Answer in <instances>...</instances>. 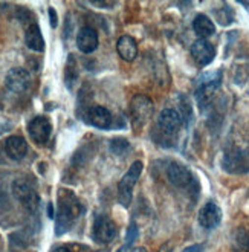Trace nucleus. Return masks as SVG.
<instances>
[{
  "mask_svg": "<svg viewBox=\"0 0 249 252\" xmlns=\"http://www.w3.org/2000/svg\"><path fill=\"white\" fill-rule=\"evenodd\" d=\"M81 213V205L77 196L72 191L60 189L58 194V206H57V219H55V232L62 235L67 232L72 225L75 223Z\"/></svg>",
  "mask_w": 249,
  "mask_h": 252,
  "instance_id": "obj_1",
  "label": "nucleus"
},
{
  "mask_svg": "<svg viewBox=\"0 0 249 252\" xmlns=\"http://www.w3.org/2000/svg\"><path fill=\"white\" fill-rule=\"evenodd\" d=\"M222 83V73L218 70L205 72L196 81V99L200 110H207L214 98V94L217 92L218 86Z\"/></svg>",
  "mask_w": 249,
  "mask_h": 252,
  "instance_id": "obj_2",
  "label": "nucleus"
},
{
  "mask_svg": "<svg viewBox=\"0 0 249 252\" xmlns=\"http://www.w3.org/2000/svg\"><path fill=\"white\" fill-rule=\"evenodd\" d=\"M182 127V116L179 112H176L174 109H164L159 113L157 118V135L156 138L157 142L167 145H171L174 138L178 136V133Z\"/></svg>",
  "mask_w": 249,
  "mask_h": 252,
  "instance_id": "obj_3",
  "label": "nucleus"
},
{
  "mask_svg": "<svg viewBox=\"0 0 249 252\" xmlns=\"http://www.w3.org/2000/svg\"><path fill=\"white\" fill-rule=\"evenodd\" d=\"M167 177L168 181L181 189H187L188 192H197L199 187H197V181L194 179L193 173L189 171L185 165L179 164V162H171L167 168Z\"/></svg>",
  "mask_w": 249,
  "mask_h": 252,
  "instance_id": "obj_4",
  "label": "nucleus"
},
{
  "mask_svg": "<svg viewBox=\"0 0 249 252\" xmlns=\"http://www.w3.org/2000/svg\"><path fill=\"white\" fill-rule=\"evenodd\" d=\"M144 170L142 162L136 160L131 164V167L127 170V173L123 176V179L118 185V202L123 206H128L131 202V196H133V188L141 177V173Z\"/></svg>",
  "mask_w": 249,
  "mask_h": 252,
  "instance_id": "obj_5",
  "label": "nucleus"
},
{
  "mask_svg": "<svg viewBox=\"0 0 249 252\" xmlns=\"http://www.w3.org/2000/svg\"><path fill=\"white\" fill-rule=\"evenodd\" d=\"M155 110L153 101L145 95H135L130 101V115L136 127H142L147 123Z\"/></svg>",
  "mask_w": 249,
  "mask_h": 252,
  "instance_id": "obj_6",
  "label": "nucleus"
},
{
  "mask_svg": "<svg viewBox=\"0 0 249 252\" xmlns=\"http://www.w3.org/2000/svg\"><path fill=\"white\" fill-rule=\"evenodd\" d=\"M12 194L25 208L29 211H35L38 206V196L34 185L28 179H17L12 184Z\"/></svg>",
  "mask_w": 249,
  "mask_h": 252,
  "instance_id": "obj_7",
  "label": "nucleus"
},
{
  "mask_svg": "<svg viewBox=\"0 0 249 252\" xmlns=\"http://www.w3.org/2000/svg\"><path fill=\"white\" fill-rule=\"evenodd\" d=\"M222 167L228 173H248L249 171V150H237V148H232L228 150L223 155L222 159Z\"/></svg>",
  "mask_w": 249,
  "mask_h": 252,
  "instance_id": "obj_8",
  "label": "nucleus"
},
{
  "mask_svg": "<svg viewBox=\"0 0 249 252\" xmlns=\"http://www.w3.org/2000/svg\"><path fill=\"white\" fill-rule=\"evenodd\" d=\"M92 237L96 243L106 245L116 237V226L107 216H98L93 221Z\"/></svg>",
  "mask_w": 249,
  "mask_h": 252,
  "instance_id": "obj_9",
  "label": "nucleus"
},
{
  "mask_svg": "<svg viewBox=\"0 0 249 252\" xmlns=\"http://www.w3.org/2000/svg\"><path fill=\"white\" fill-rule=\"evenodd\" d=\"M28 133L35 144L43 145L51 138L52 124L46 116H35L34 120H31L28 124Z\"/></svg>",
  "mask_w": 249,
  "mask_h": 252,
  "instance_id": "obj_10",
  "label": "nucleus"
},
{
  "mask_svg": "<svg viewBox=\"0 0 249 252\" xmlns=\"http://www.w3.org/2000/svg\"><path fill=\"white\" fill-rule=\"evenodd\" d=\"M5 84L12 94H23L31 86V75L23 67H14L6 73Z\"/></svg>",
  "mask_w": 249,
  "mask_h": 252,
  "instance_id": "obj_11",
  "label": "nucleus"
},
{
  "mask_svg": "<svg viewBox=\"0 0 249 252\" xmlns=\"http://www.w3.org/2000/svg\"><path fill=\"white\" fill-rule=\"evenodd\" d=\"M83 118H84V121L87 124H91V126H93L96 128H101V130L109 128L112 126V121H113L110 110L106 109V107H102V106L89 107L86 110Z\"/></svg>",
  "mask_w": 249,
  "mask_h": 252,
  "instance_id": "obj_12",
  "label": "nucleus"
},
{
  "mask_svg": "<svg viewBox=\"0 0 249 252\" xmlns=\"http://www.w3.org/2000/svg\"><path fill=\"white\" fill-rule=\"evenodd\" d=\"M222 220V211L218 208V205L214 202H208L202 206L199 211V223L205 229H214L220 225Z\"/></svg>",
  "mask_w": 249,
  "mask_h": 252,
  "instance_id": "obj_13",
  "label": "nucleus"
},
{
  "mask_svg": "<svg viewBox=\"0 0 249 252\" xmlns=\"http://www.w3.org/2000/svg\"><path fill=\"white\" fill-rule=\"evenodd\" d=\"M191 55L199 66H208L216 57V48L207 40H197L191 46Z\"/></svg>",
  "mask_w": 249,
  "mask_h": 252,
  "instance_id": "obj_14",
  "label": "nucleus"
},
{
  "mask_svg": "<svg viewBox=\"0 0 249 252\" xmlns=\"http://www.w3.org/2000/svg\"><path fill=\"white\" fill-rule=\"evenodd\" d=\"M98 34L93 28L91 26H84L78 31V35H77V46L78 49L83 52V54H92L96 51L98 48Z\"/></svg>",
  "mask_w": 249,
  "mask_h": 252,
  "instance_id": "obj_15",
  "label": "nucleus"
},
{
  "mask_svg": "<svg viewBox=\"0 0 249 252\" xmlns=\"http://www.w3.org/2000/svg\"><path fill=\"white\" fill-rule=\"evenodd\" d=\"M3 148L11 160H22L28 153V142L22 136H9L5 139Z\"/></svg>",
  "mask_w": 249,
  "mask_h": 252,
  "instance_id": "obj_16",
  "label": "nucleus"
},
{
  "mask_svg": "<svg viewBox=\"0 0 249 252\" xmlns=\"http://www.w3.org/2000/svg\"><path fill=\"white\" fill-rule=\"evenodd\" d=\"M116 51L124 62H133L138 55V44L133 37L121 35L118 43H116Z\"/></svg>",
  "mask_w": 249,
  "mask_h": 252,
  "instance_id": "obj_17",
  "label": "nucleus"
},
{
  "mask_svg": "<svg viewBox=\"0 0 249 252\" xmlns=\"http://www.w3.org/2000/svg\"><path fill=\"white\" fill-rule=\"evenodd\" d=\"M25 43L29 49H32L35 52L45 51V38H43L40 26L37 23H31L28 26L26 34H25Z\"/></svg>",
  "mask_w": 249,
  "mask_h": 252,
  "instance_id": "obj_18",
  "label": "nucleus"
},
{
  "mask_svg": "<svg viewBox=\"0 0 249 252\" xmlns=\"http://www.w3.org/2000/svg\"><path fill=\"white\" fill-rule=\"evenodd\" d=\"M193 29H194V32L202 40H205L207 37H210V35H213L216 32L214 23L207 16H203V14H199V16L194 17V20H193Z\"/></svg>",
  "mask_w": 249,
  "mask_h": 252,
  "instance_id": "obj_19",
  "label": "nucleus"
},
{
  "mask_svg": "<svg viewBox=\"0 0 249 252\" xmlns=\"http://www.w3.org/2000/svg\"><path fill=\"white\" fill-rule=\"evenodd\" d=\"M234 249L237 252H246L249 248V234L243 229H239L236 237H234V243H232Z\"/></svg>",
  "mask_w": 249,
  "mask_h": 252,
  "instance_id": "obj_20",
  "label": "nucleus"
},
{
  "mask_svg": "<svg viewBox=\"0 0 249 252\" xmlns=\"http://www.w3.org/2000/svg\"><path fill=\"white\" fill-rule=\"evenodd\" d=\"M128 148H130L128 142L125 139H123V138H116V139H113L110 142V150H112V153L118 155V156H124L128 152Z\"/></svg>",
  "mask_w": 249,
  "mask_h": 252,
  "instance_id": "obj_21",
  "label": "nucleus"
},
{
  "mask_svg": "<svg viewBox=\"0 0 249 252\" xmlns=\"http://www.w3.org/2000/svg\"><path fill=\"white\" fill-rule=\"evenodd\" d=\"M214 14H216V19L220 22V25H229L232 22V19H234L232 11L229 8H226V6L223 9H216Z\"/></svg>",
  "mask_w": 249,
  "mask_h": 252,
  "instance_id": "obj_22",
  "label": "nucleus"
},
{
  "mask_svg": "<svg viewBox=\"0 0 249 252\" xmlns=\"http://www.w3.org/2000/svg\"><path fill=\"white\" fill-rule=\"evenodd\" d=\"M136 235H138L136 225H135V223H131V225L128 226V232H127V246H130V243H133V242H135Z\"/></svg>",
  "mask_w": 249,
  "mask_h": 252,
  "instance_id": "obj_23",
  "label": "nucleus"
},
{
  "mask_svg": "<svg viewBox=\"0 0 249 252\" xmlns=\"http://www.w3.org/2000/svg\"><path fill=\"white\" fill-rule=\"evenodd\" d=\"M118 252H149V251L145 249V248H130V246H124Z\"/></svg>",
  "mask_w": 249,
  "mask_h": 252,
  "instance_id": "obj_24",
  "label": "nucleus"
},
{
  "mask_svg": "<svg viewBox=\"0 0 249 252\" xmlns=\"http://www.w3.org/2000/svg\"><path fill=\"white\" fill-rule=\"evenodd\" d=\"M92 6H98V8H113L116 3L115 2H91Z\"/></svg>",
  "mask_w": 249,
  "mask_h": 252,
  "instance_id": "obj_25",
  "label": "nucleus"
},
{
  "mask_svg": "<svg viewBox=\"0 0 249 252\" xmlns=\"http://www.w3.org/2000/svg\"><path fill=\"white\" fill-rule=\"evenodd\" d=\"M184 252H203V251H202V246H199V245H193V246L187 248Z\"/></svg>",
  "mask_w": 249,
  "mask_h": 252,
  "instance_id": "obj_26",
  "label": "nucleus"
},
{
  "mask_svg": "<svg viewBox=\"0 0 249 252\" xmlns=\"http://www.w3.org/2000/svg\"><path fill=\"white\" fill-rule=\"evenodd\" d=\"M49 16H51V25L55 28L57 26V16H55V11L52 8H49Z\"/></svg>",
  "mask_w": 249,
  "mask_h": 252,
  "instance_id": "obj_27",
  "label": "nucleus"
},
{
  "mask_svg": "<svg viewBox=\"0 0 249 252\" xmlns=\"http://www.w3.org/2000/svg\"><path fill=\"white\" fill-rule=\"evenodd\" d=\"M54 252H70V251L67 248H64V246H60V248H55Z\"/></svg>",
  "mask_w": 249,
  "mask_h": 252,
  "instance_id": "obj_28",
  "label": "nucleus"
},
{
  "mask_svg": "<svg viewBox=\"0 0 249 252\" xmlns=\"http://www.w3.org/2000/svg\"><path fill=\"white\" fill-rule=\"evenodd\" d=\"M98 252H107V251H104V249H102V251H98Z\"/></svg>",
  "mask_w": 249,
  "mask_h": 252,
  "instance_id": "obj_29",
  "label": "nucleus"
}]
</instances>
